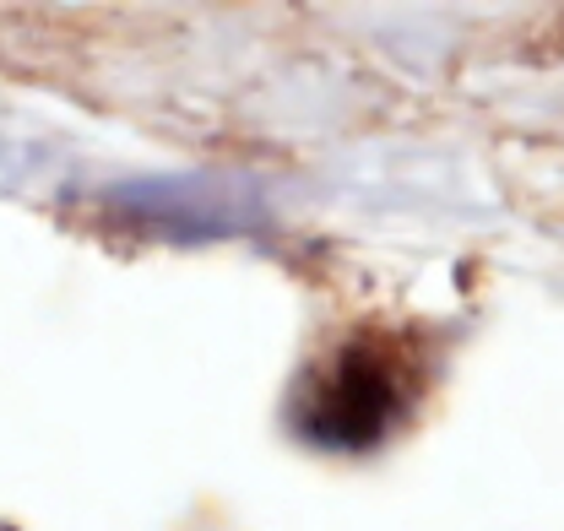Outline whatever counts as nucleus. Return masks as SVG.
<instances>
[{"label":"nucleus","instance_id":"nucleus-1","mask_svg":"<svg viewBox=\"0 0 564 531\" xmlns=\"http://www.w3.org/2000/svg\"><path fill=\"white\" fill-rule=\"evenodd\" d=\"M419 391L423 364L413 342L380 332L348 336L299 386V429L321 445H375L413 412Z\"/></svg>","mask_w":564,"mask_h":531}]
</instances>
